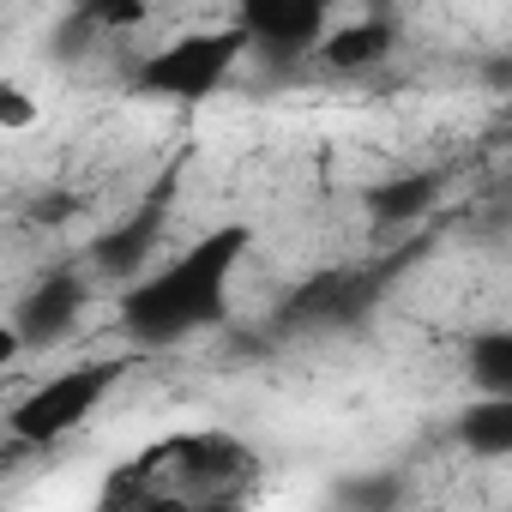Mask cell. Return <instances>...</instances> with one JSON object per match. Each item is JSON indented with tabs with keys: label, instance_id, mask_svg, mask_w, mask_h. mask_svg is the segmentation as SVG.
I'll list each match as a JSON object with an SVG mask.
<instances>
[{
	"label": "cell",
	"instance_id": "6da1fadb",
	"mask_svg": "<svg viewBox=\"0 0 512 512\" xmlns=\"http://www.w3.org/2000/svg\"><path fill=\"white\" fill-rule=\"evenodd\" d=\"M247 247H253V229L223 223V229L199 235L169 272L133 278V290L121 296V332L139 350H169V344L217 326L229 308V278H235Z\"/></svg>",
	"mask_w": 512,
	"mask_h": 512
},
{
	"label": "cell",
	"instance_id": "7a4b0ae2",
	"mask_svg": "<svg viewBox=\"0 0 512 512\" xmlns=\"http://www.w3.org/2000/svg\"><path fill=\"white\" fill-rule=\"evenodd\" d=\"M241 55H247L241 31H193V37H175L169 49H157L139 67V85L151 97H169V103H205L235 73Z\"/></svg>",
	"mask_w": 512,
	"mask_h": 512
},
{
	"label": "cell",
	"instance_id": "3957f363",
	"mask_svg": "<svg viewBox=\"0 0 512 512\" xmlns=\"http://www.w3.org/2000/svg\"><path fill=\"white\" fill-rule=\"evenodd\" d=\"M121 380V368L115 362H85V368H67V374H55V380H43L31 398H19L13 404V416H7V428L25 440V446H55L61 434H73L103 398H109V386Z\"/></svg>",
	"mask_w": 512,
	"mask_h": 512
},
{
	"label": "cell",
	"instance_id": "277c9868",
	"mask_svg": "<svg viewBox=\"0 0 512 512\" xmlns=\"http://www.w3.org/2000/svg\"><path fill=\"white\" fill-rule=\"evenodd\" d=\"M326 7L332 0H241L235 31L247 37V49H260L266 61L290 67V61L314 55V43L326 31Z\"/></svg>",
	"mask_w": 512,
	"mask_h": 512
},
{
	"label": "cell",
	"instance_id": "5b68a950",
	"mask_svg": "<svg viewBox=\"0 0 512 512\" xmlns=\"http://www.w3.org/2000/svg\"><path fill=\"white\" fill-rule=\"evenodd\" d=\"M85 302H91V290H85L79 266H61V272L37 278V284L25 290V302L13 308V332H19V344H25V350H49V344H61V338L79 326Z\"/></svg>",
	"mask_w": 512,
	"mask_h": 512
},
{
	"label": "cell",
	"instance_id": "8992f818",
	"mask_svg": "<svg viewBox=\"0 0 512 512\" xmlns=\"http://www.w3.org/2000/svg\"><path fill=\"white\" fill-rule=\"evenodd\" d=\"M374 290L380 278L368 272H320L314 284H302L284 308V326L302 332V326H356L368 308H374Z\"/></svg>",
	"mask_w": 512,
	"mask_h": 512
},
{
	"label": "cell",
	"instance_id": "52a82bcc",
	"mask_svg": "<svg viewBox=\"0 0 512 512\" xmlns=\"http://www.w3.org/2000/svg\"><path fill=\"white\" fill-rule=\"evenodd\" d=\"M392 49H398V25L380 19V13L374 19H350V25H338V31H326L314 43L320 67H332V73H374V67L392 61Z\"/></svg>",
	"mask_w": 512,
	"mask_h": 512
},
{
	"label": "cell",
	"instance_id": "ba28073f",
	"mask_svg": "<svg viewBox=\"0 0 512 512\" xmlns=\"http://www.w3.org/2000/svg\"><path fill=\"white\" fill-rule=\"evenodd\" d=\"M163 199H169V187L151 193V205H145L139 217H127L121 229H109V235L91 241V266H97V272H109V278H139V272H145L151 247H157V235H163Z\"/></svg>",
	"mask_w": 512,
	"mask_h": 512
},
{
	"label": "cell",
	"instance_id": "9c48e42d",
	"mask_svg": "<svg viewBox=\"0 0 512 512\" xmlns=\"http://www.w3.org/2000/svg\"><path fill=\"white\" fill-rule=\"evenodd\" d=\"M440 199V175H392L380 187H368V217L386 223V229H404V223H422Z\"/></svg>",
	"mask_w": 512,
	"mask_h": 512
},
{
	"label": "cell",
	"instance_id": "30bf717a",
	"mask_svg": "<svg viewBox=\"0 0 512 512\" xmlns=\"http://www.w3.org/2000/svg\"><path fill=\"white\" fill-rule=\"evenodd\" d=\"M458 440L476 458H506L512 452V392H482L458 416Z\"/></svg>",
	"mask_w": 512,
	"mask_h": 512
},
{
	"label": "cell",
	"instance_id": "8fae6325",
	"mask_svg": "<svg viewBox=\"0 0 512 512\" xmlns=\"http://www.w3.org/2000/svg\"><path fill=\"white\" fill-rule=\"evenodd\" d=\"M464 374L476 380V392H512V332L506 326L476 332L470 356H464Z\"/></svg>",
	"mask_w": 512,
	"mask_h": 512
},
{
	"label": "cell",
	"instance_id": "7c38bea8",
	"mask_svg": "<svg viewBox=\"0 0 512 512\" xmlns=\"http://www.w3.org/2000/svg\"><path fill=\"white\" fill-rule=\"evenodd\" d=\"M91 31H139L145 13H151V0H79L73 7Z\"/></svg>",
	"mask_w": 512,
	"mask_h": 512
},
{
	"label": "cell",
	"instance_id": "4fadbf2b",
	"mask_svg": "<svg viewBox=\"0 0 512 512\" xmlns=\"http://www.w3.org/2000/svg\"><path fill=\"white\" fill-rule=\"evenodd\" d=\"M398 494H404L398 476H350V482H338V500H344V506H368V512L398 506Z\"/></svg>",
	"mask_w": 512,
	"mask_h": 512
},
{
	"label": "cell",
	"instance_id": "5bb4252c",
	"mask_svg": "<svg viewBox=\"0 0 512 512\" xmlns=\"http://www.w3.org/2000/svg\"><path fill=\"white\" fill-rule=\"evenodd\" d=\"M0 127H7V133L37 127V97H31V91H19L13 79H0Z\"/></svg>",
	"mask_w": 512,
	"mask_h": 512
},
{
	"label": "cell",
	"instance_id": "9a60e30c",
	"mask_svg": "<svg viewBox=\"0 0 512 512\" xmlns=\"http://www.w3.org/2000/svg\"><path fill=\"white\" fill-rule=\"evenodd\" d=\"M91 37H97V31H91V25H85L79 13H73V19L61 25V37H55V55H73V49H91Z\"/></svg>",
	"mask_w": 512,
	"mask_h": 512
},
{
	"label": "cell",
	"instance_id": "2e32d148",
	"mask_svg": "<svg viewBox=\"0 0 512 512\" xmlns=\"http://www.w3.org/2000/svg\"><path fill=\"white\" fill-rule=\"evenodd\" d=\"M19 350H25V344H19V332H13L7 320H0V368H7V362H13Z\"/></svg>",
	"mask_w": 512,
	"mask_h": 512
},
{
	"label": "cell",
	"instance_id": "e0dca14e",
	"mask_svg": "<svg viewBox=\"0 0 512 512\" xmlns=\"http://www.w3.org/2000/svg\"><path fill=\"white\" fill-rule=\"evenodd\" d=\"M0 464H7V452H0Z\"/></svg>",
	"mask_w": 512,
	"mask_h": 512
}]
</instances>
